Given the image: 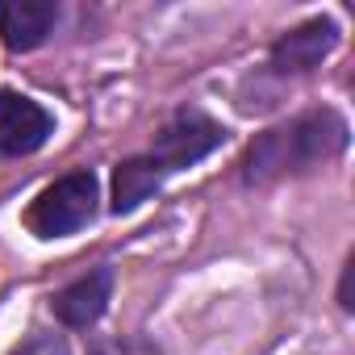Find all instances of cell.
Segmentation results:
<instances>
[{
	"label": "cell",
	"mask_w": 355,
	"mask_h": 355,
	"mask_svg": "<svg viewBox=\"0 0 355 355\" xmlns=\"http://www.w3.org/2000/svg\"><path fill=\"white\" fill-rule=\"evenodd\" d=\"M334 46H338V26L318 17V21H305L301 30L284 34L272 46V67L280 76H301V71H313Z\"/></svg>",
	"instance_id": "cell-5"
},
{
	"label": "cell",
	"mask_w": 355,
	"mask_h": 355,
	"mask_svg": "<svg viewBox=\"0 0 355 355\" xmlns=\"http://www.w3.org/2000/svg\"><path fill=\"white\" fill-rule=\"evenodd\" d=\"M351 276H355V259H347V268H343V288H338V305H343V309L355 305V301H351Z\"/></svg>",
	"instance_id": "cell-10"
},
{
	"label": "cell",
	"mask_w": 355,
	"mask_h": 355,
	"mask_svg": "<svg viewBox=\"0 0 355 355\" xmlns=\"http://www.w3.org/2000/svg\"><path fill=\"white\" fill-rule=\"evenodd\" d=\"M109 293H113V268H96V272L80 276L76 284H67L51 305H55V318H59L63 326L84 330V326H92V322L105 313Z\"/></svg>",
	"instance_id": "cell-7"
},
{
	"label": "cell",
	"mask_w": 355,
	"mask_h": 355,
	"mask_svg": "<svg viewBox=\"0 0 355 355\" xmlns=\"http://www.w3.org/2000/svg\"><path fill=\"white\" fill-rule=\"evenodd\" d=\"M343 146H347V121L334 109H313V113L293 117L288 125L263 130L247 146L243 175L247 184H268V180H280V175L309 171L313 163L338 155Z\"/></svg>",
	"instance_id": "cell-1"
},
{
	"label": "cell",
	"mask_w": 355,
	"mask_h": 355,
	"mask_svg": "<svg viewBox=\"0 0 355 355\" xmlns=\"http://www.w3.org/2000/svg\"><path fill=\"white\" fill-rule=\"evenodd\" d=\"M222 142H226V130L214 117H205L197 109H184L159 130L150 159L159 163V171H184V167L201 163L209 150H218Z\"/></svg>",
	"instance_id": "cell-3"
},
{
	"label": "cell",
	"mask_w": 355,
	"mask_h": 355,
	"mask_svg": "<svg viewBox=\"0 0 355 355\" xmlns=\"http://www.w3.org/2000/svg\"><path fill=\"white\" fill-rule=\"evenodd\" d=\"M51 134H55V117L38 101L21 96L13 88L0 92V155L5 159L34 155Z\"/></svg>",
	"instance_id": "cell-4"
},
{
	"label": "cell",
	"mask_w": 355,
	"mask_h": 355,
	"mask_svg": "<svg viewBox=\"0 0 355 355\" xmlns=\"http://www.w3.org/2000/svg\"><path fill=\"white\" fill-rule=\"evenodd\" d=\"M9 355H71L67 338L63 334H51V330H34L26 343H17Z\"/></svg>",
	"instance_id": "cell-9"
},
{
	"label": "cell",
	"mask_w": 355,
	"mask_h": 355,
	"mask_svg": "<svg viewBox=\"0 0 355 355\" xmlns=\"http://www.w3.org/2000/svg\"><path fill=\"white\" fill-rule=\"evenodd\" d=\"M96 201H101L96 175L67 171L63 180H55L51 189H42L34 197V205L26 209V230L38 239H67L96 218Z\"/></svg>",
	"instance_id": "cell-2"
},
{
	"label": "cell",
	"mask_w": 355,
	"mask_h": 355,
	"mask_svg": "<svg viewBox=\"0 0 355 355\" xmlns=\"http://www.w3.org/2000/svg\"><path fill=\"white\" fill-rule=\"evenodd\" d=\"M159 184H163V171H159V163L150 159V155H138V159H125V163H117V171H113V214L121 218V214H134L146 197H155L159 193Z\"/></svg>",
	"instance_id": "cell-8"
},
{
	"label": "cell",
	"mask_w": 355,
	"mask_h": 355,
	"mask_svg": "<svg viewBox=\"0 0 355 355\" xmlns=\"http://www.w3.org/2000/svg\"><path fill=\"white\" fill-rule=\"evenodd\" d=\"M59 21V5L51 0H5L0 5V42L9 51H34Z\"/></svg>",
	"instance_id": "cell-6"
}]
</instances>
